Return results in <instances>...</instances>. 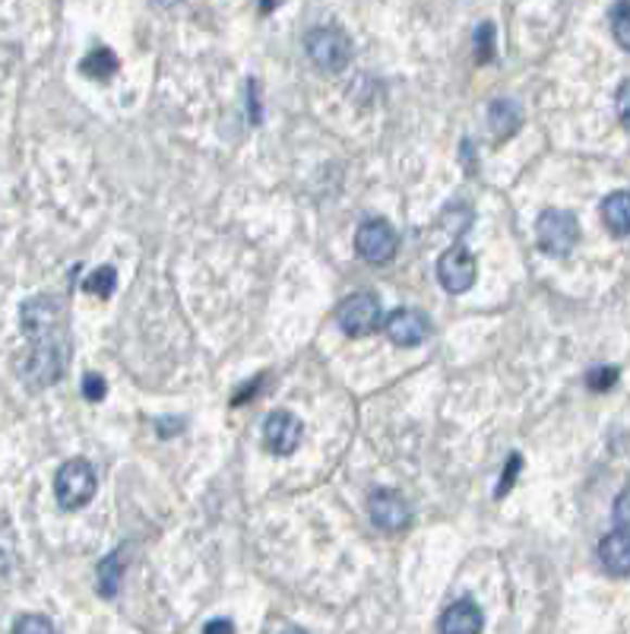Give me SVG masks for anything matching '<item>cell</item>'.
Listing matches in <instances>:
<instances>
[{"label":"cell","instance_id":"obj_1","mask_svg":"<svg viewBox=\"0 0 630 634\" xmlns=\"http://www.w3.org/2000/svg\"><path fill=\"white\" fill-rule=\"evenodd\" d=\"M23 331L29 336V356L23 359L20 374L29 387H48L64 374V304L54 296H38L23 304Z\"/></svg>","mask_w":630,"mask_h":634},{"label":"cell","instance_id":"obj_23","mask_svg":"<svg viewBox=\"0 0 630 634\" xmlns=\"http://www.w3.org/2000/svg\"><path fill=\"white\" fill-rule=\"evenodd\" d=\"M13 632L16 634H29V632L51 634L54 632V625H51L48 619H41V616H26V619H20V622L13 625Z\"/></svg>","mask_w":630,"mask_h":634},{"label":"cell","instance_id":"obj_8","mask_svg":"<svg viewBox=\"0 0 630 634\" xmlns=\"http://www.w3.org/2000/svg\"><path fill=\"white\" fill-rule=\"evenodd\" d=\"M301 432H304V425L292 412H273L263 422V445L279 457H289L301 445Z\"/></svg>","mask_w":630,"mask_h":634},{"label":"cell","instance_id":"obj_24","mask_svg":"<svg viewBox=\"0 0 630 634\" xmlns=\"http://www.w3.org/2000/svg\"><path fill=\"white\" fill-rule=\"evenodd\" d=\"M587 381H590L593 390H612L615 381H618V369H593Z\"/></svg>","mask_w":630,"mask_h":634},{"label":"cell","instance_id":"obj_15","mask_svg":"<svg viewBox=\"0 0 630 634\" xmlns=\"http://www.w3.org/2000/svg\"><path fill=\"white\" fill-rule=\"evenodd\" d=\"M79 71L86 76H92V79H99V83H105V79H112L117 74V58H114L109 48H96L83 64H79Z\"/></svg>","mask_w":630,"mask_h":634},{"label":"cell","instance_id":"obj_17","mask_svg":"<svg viewBox=\"0 0 630 634\" xmlns=\"http://www.w3.org/2000/svg\"><path fill=\"white\" fill-rule=\"evenodd\" d=\"M114 286H117V270H114V266H99V270H92V273L86 276V283H83V289L92 293V296H99V299H109L114 293Z\"/></svg>","mask_w":630,"mask_h":634},{"label":"cell","instance_id":"obj_25","mask_svg":"<svg viewBox=\"0 0 630 634\" xmlns=\"http://www.w3.org/2000/svg\"><path fill=\"white\" fill-rule=\"evenodd\" d=\"M615 105H618V121L630 130V79L621 83V89H618V96H615Z\"/></svg>","mask_w":630,"mask_h":634},{"label":"cell","instance_id":"obj_3","mask_svg":"<svg viewBox=\"0 0 630 634\" xmlns=\"http://www.w3.org/2000/svg\"><path fill=\"white\" fill-rule=\"evenodd\" d=\"M304 48H307V58L320 67V71H342L349 61H352V41L342 29L336 26H317L311 29L304 38Z\"/></svg>","mask_w":630,"mask_h":634},{"label":"cell","instance_id":"obj_26","mask_svg":"<svg viewBox=\"0 0 630 634\" xmlns=\"http://www.w3.org/2000/svg\"><path fill=\"white\" fill-rule=\"evenodd\" d=\"M248 89H251V117H254V124L260 121V99H257V79H251L248 83Z\"/></svg>","mask_w":630,"mask_h":634},{"label":"cell","instance_id":"obj_14","mask_svg":"<svg viewBox=\"0 0 630 634\" xmlns=\"http://www.w3.org/2000/svg\"><path fill=\"white\" fill-rule=\"evenodd\" d=\"M488 124H491V130H494V137H497V140H507V137H514V134L519 130V124H522V112H519L517 102H511V99H497V102H491Z\"/></svg>","mask_w":630,"mask_h":634},{"label":"cell","instance_id":"obj_16","mask_svg":"<svg viewBox=\"0 0 630 634\" xmlns=\"http://www.w3.org/2000/svg\"><path fill=\"white\" fill-rule=\"evenodd\" d=\"M124 568H127V561H124V556H117V552L99 564V594L102 597H114L117 594L121 577H124Z\"/></svg>","mask_w":630,"mask_h":634},{"label":"cell","instance_id":"obj_27","mask_svg":"<svg viewBox=\"0 0 630 634\" xmlns=\"http://www.w3.org/2000/svg\"><path fill=\"white\" fill-rule=\"evenodd\" d=\"M206 632H235V625L231 622H210Z\"/></svg>","mask_w":630,"mask_h":634},{"label":"cell","instance_id":"obj_7","mask_svg":"<svg viewBox=\"0 0 630 634\" xmlns=\"http://www.w3.org/2000/svg\"><path fill=\"white\" fill-rule=\"evenodd\" d=\"M355 251L371 263H387L396 254V232L387 220H368L355 232Z\"/></svg>","mask_w":630,"mask_h":634},{"label":"cell","instance_id":"obj_18","mask_svg":"<svg viewBox=\"0 0 630 634\" xmlns=\"http://www.w3.org/2000/svg\"><path fill=\"white\" fill-rule=\"evenodd\" d=\"M612 33H615V41L630 51V0H621L615 10H612Z\"/></svg>","mask_w":630,"mask_h":634},{"label":"cell","instance_id":"obj_9","mask_svg":"<svg viewBox=\"0 0 630 634\" xmlns=\"http://www.w3.org/2000/svg\"><path fill=\"white\" fill-rule=\"evenodd\" d=\"M371 521L380 526V530H390V533H400L412 523V508L408 501L393 492V488H377L371 495Z\"/></svg>","mask_w":630,"mask_h":634},{"label":"cell","instance_id":"obj_28","mask_svg":"<svg viewBox=\"0 0 630 634\" xmlns=\"http://www.w3.org/2000/svg\"><path fill=\"white\" fill-rule=\"evenodd\" d=\"M159 3H162V7H178L181 0H159Z\"/></svg>","mask_w":630,"mask_h":634},{"label":"cell","instance_id":"obj_6","mask_svg":"<svg viewBox=\"0 0 630 634\" xmlns=\"http://www.w3.org/2000/svg\"><path fill=\"white\" fill-rule=\"evenodd\" d=\"M476 276H479V263H476L469 248L453 245V248H446L444 254H441V261H438V279H441V286H444L446 293H453V296L469 293L472 283H476Z\"/></svg>","mask_w":630,"mask_h":634},{"label":"cell","instance_id":"obj_19","mask_svg":"<svg viewBox=\"0 0 630 634\" xmlns=\"http://www.w3.org/2000/svg\"><path fill=\"white\" fill-rule=\"evenodd\" d=\"M612 518H615V530H625L630 533V485L615 498V508H612Z\"/></svg>","mask_w":630,"mask_h":634},{"label":"cell","instance_id":"obj_20","mask_svg":"<svg viewBox=\"0 0 630 634\" xmlns=\"http://www.w3.org/2000/svg\"><path fill=\"white\" fill-rule=\"evenodd\" d=\"M519 467H522V457L519 453H511V460H507V470H504V476H501V483H497V492H494V498H504L511 488H514V483H517V473Z\"/></svg>","mask_w":630,"mask_h":634},{"label":"cell","instance_id":"obj_5","mask_svg":"<svg viewBox=\"0 0 630 634\" xmlns=\"http://www.w3.org/2000/svg\"><path fill=\"white\" fill-rule=\"evenodd\" d=\"M339 327L349 336H368L383 324V308L374 293H352L336 311Z\"/></svg>","mask_w":630,"mask_h":634},{"label":"cell","instance_id":"obj_2","mask_svg":"<svg viewBox=\"0 0 630 634\" xmlns=\"http://www.w3.org/2000/svg\"><path fill=\"white\" fill-rule=\"evenodd\" d=\"M539 248L552 258H567L580 241V223L567 210H545L536 223Z\"/></svg>","mask_w":630,"mask_h":634},{"label":"cell","instance_id":"obj_4","mask_svg":"<svg viewBox=\"0 0 630 634\" xmlns=\"http://www.w3.org/2000/svg\"><path fill=\"white\" fill-rule=\"evenodd\" d=\"M54 495L64 511H79L96 495V473L86 460H67L54 476Z\"/></svg>","mask_w":630,"mask_h":634},{"label":"cell","instance_id":"obj_21","mask_svg":"<svg viewBox=\"0 0 630 634\" xmlns=\"http://www.w3.org/2000/svg\"><path fill=\"white\" fill-rule=\"evenodd\" d=\"M105 394H109V387H105V377L102 374H86L83 377V397L86 400L99 403V400H105Z\"/></svg>","mask_w":630,"mask_h":634},{"label":"cell","instance_id":"obj_29","mask_svg":"<svg viewBox=\"0 0 630 634\" xmlns=\"http://www.w3.org/2000/svg\"><path fill=\"white\" fill-rule=\"evenodd\" d=\"M276 7V0H263V10H273Z\"/></svg>","mask_w":630,"mask_h":634},{"label":"cell","instance_id":"obj_12","mask_svg":"<svg viewBox=\"0 0 630 634\" xmlns=\"http://www.w3.org/2000/svg\"><path fill=\"white\" fill-rule=\"evenodd\" d=\"M598 561L608 574L615 577H628L630 574V533L615 530L608 536H602L598 543Z\"/></svg>","mask_w":630,"mask_h":634},{"label":"cell","instance_id":"obj_11","mask_svg":"<svg viewBox=\"0 0 630 634\" xmlns=\"http://www.w3.org/2000/svg\"><path fill=\"white\" fill-rule=\"evenodd\" d=\"M438 629L446 634H472V632H482L484 619H482V612H479V606H476L472 599H456V602H450V606L444 609V616H441Z\"/></svg>","mask_w":630,"mask_h":634},{"label":"cell","instance_id":"obj_22","mask_svg":"<svg viewBox=\"0 0 630 634\" xmlns=\"http://www.w3.org/2000/svg\"><path fill=\"white\" fill-rule=\"evenodd\" d=\"M476 48H479V61H482V64H488V61L494 58V26H491V23H482V26H479Z\"/></svg>","mask_w":630,"mask_h":634},{"label":"cell","instance_id":"obj_13","mask_svg":"<svg viewBox=\"0 0 630 634\" xmlns=\"http://www.w3.org/2000/svg\"><path fill=\"white\" fill-rule=\"evenodd\" d=\"M602 223L612 235H630V190H615L602 200Z\"/></svg>","mask_w":630,"mask_h":634},{"label":"cell","instance_id":"obj_10","mask_svg":"<svg viewBox=\"0 0 630 634\" xmlns=\"http://www.w3.org/2000/svg\"><path fill=\"white\" fill-rule=\"evenodd\" d=\"M383 331L390 336V343H396V346H418L421 339L431 336V321L415 308H396L383 321Z\"/></svg>","mask_w":630,"mask_h":634}]
</instances>
